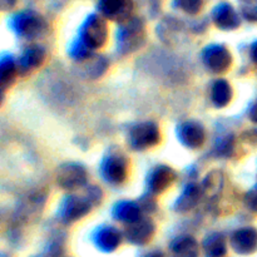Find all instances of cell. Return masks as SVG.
Here are the masks:
<instances>
[{
  "label": "cell",
  "instance_id": "1",
  "mask_svg": "<svg viewBox=\"0 0 257 257\" xmlns=\"http://www.w3.org/2000/svg\"><path fill=\"white\" fill-rule=\"evenodd\" d=\"M9 25L17 34L27 38H34L42 34L47 28V23L39 13L34 10H22L13 15Z\"/></svg>",
  "mask_w": 257,
  "mask_h": 257
},
{
  "label": "cell",
  "instance_id": "2",
  "mask_svg": "<svg viewBox=\"0 0 257 257\" xmlns=\"http://www.w3.org/2000/svg\"><path fill=\"white\" fill-rule=\"evenodd\" d=\"M108 37V28L103 17L98 14L88 15L80 28V42L88 49H97L102 47Z\"/></svg>",
  "mask_w": 257,
  "mask_h": 257
},
{
  "label": "cell",
  "instance_id": "3",
  "mask_svg": "<svg viewBox=\"0 0 257 257\" xmlns=\"http://www.w3.org/2000/svg\"><path fill=\"white\" fill-rule=\"evenodd\" d=\"M146 38L145 23L140 18H130L122 23L118 30V47L122 52L136 50Z\"/></svg>",
  "mask_w": 257,
  "mask_h": 257
},
{
  "label": "cell",
  "instance_id": "4",
  "mask_svg": "<svg viewBox=\"0 0 257 257\" xmlns=\"http://www.w3.org/2000/svg\"><path fill=\"white\" fill-rule=\"evenodd\" d=\"M97 8L102 17L123 23L131 18L133 2L132 0H97Z\"/></svg>",
  "mask_w": 257,
  "mask_h": 257
},
{
  "label": "cell",
  "instance_id": "5",
  "mask_svg": "<svg viewBox=\"0 0 257 257\" xmlns=\"http://www.w3.org/2000/svg\"><path fill=\"white\" fill-rule=\"evenodd\" d=\"M211 18L216 27L222 30H233L240 25V17L230 3L223 2L216 5L211 13Z\"/></svg>",
  "mask_w": 257,
  "mask_h": 257
},
{
  "label": "cell",
  "instance_id": "6",
  "mask_svg": "<svg viewBox=\"0 0 257 257\" xmlns=\"http://www.w3.org/2000/svg\"><path fill=\"white\" fill-rule=\"evenodd\" d=\"M130 141L135 148L152 147L160 141V132L152 123H143L131 131Z\"/></svg>",
  "mask_w": 257,
  "mask_h": 257
},
{
  "label": "cell",
  "instance_id": "7",
  "mask_svg": "<svg viewBox=\"0 0 257 257\" xmlns=\"http://www.w3.org/2000/svg\"><path fill=\"white\" fill-rule=\"evenodd\" d=\"M203 60L213 72H222L230 65L231 55L222 45H211L203 52Z\"/></svg>",
  "mask_w": 257,
  "mask_h": 257
},
{
  "label": "cell",
  "instance_id": "8",
  "mask_svg": "<svg viewBox=\"0 0 257 257\" xmlns=\"http://www.w3.org/2000/svg\"><path fill=\"white\" fill-rule=\"evenodd\" d=\"M231 246L242 255H250L257 251V231L255 228H243L233 233Z\"/></svg>",
  "mask_w": 257,
  "mask_h": 257
},
{
  "label": "cell",
  "instance_id": "9",
  "mask_svg": "<svg viewBox=\"0 0 257 257\" xmlns=\"http://www.w3.org/2000/svg\"><path fill=\"white\" fill-rule=\"evenodd\" d=\"M127 172L124 158L118 155H110L102 163V173L109 182H122Z\"/></svg>",
  "mask_w": 257,
  "mask_h": 257
},
{
  "label": "cell",
  "instance_id": "10",
  "mask_svg": "<svg viewBox=\"0 0 257 257\" xmlns=\"http://www.w3.org/2000/svg\"><path fill=\"white\" fill-rule=\"evenodd\" d=\"M59 185L64 188H75L85 182V172L80 166L67 165L59 171Z\"/></svg>",
  "mask_w": 257,
  "mask_h": 257
},
{
  "label": "cell",
  "instance_id": "11",
  "mask_svg": "<svg viewBox=\"0 0 257 257\" xmlns=\"http://www.w3.org/2000/svg\"><path fill=\"white\" fill-rule=\"evenodd\" d=\"M94 242L102 251H114L120 242V235L115 228L103 227L99 228L94 237Z\"/></svg>",
  "mask_w": 257,
  "mask_h": 257
},
{
  "label": "cell",
  "instance_id": "12",
  "mask_svg": "<svg viewBox=\"0 0 257 257\" xmlns=\"http://www.w3.org/2000/svg\"><path fill=\"white\" fill-rule=\"evenodd\" d=\"M89 206L85 201H82L78 197H68L63 202L62 208H60V215L65 220H75V218L82 217L83 215L88 212Z\"/></svg>",
  "mask_w": 257,
  "mask_h": 257
},
{
  "label": "cell",
  "instance_id": "13",
  "mask_svg": "<svg viewBox=\"0 0 257 257\" xmlns=\"http://www.w3.org/2000/svg\"><path fill=\"white\" fill-rule=\"evenodd\" d=\"M180 138L188 147H198L203 142V130L196 123H185L180 128Z\"/></svg>",
  "mask_w": 257,
  "mask_h": 257
},
{
  "label": "cell",
  "instance_id": "14",
  "mask_svg": "<svg viewBox=\"0 0 257 257\" xmlns=\"http://www.w3.org/2000/svg\"><path fill=\"white\" fill-rule=\"evenodd\" d=\"M153 233V226L151 222H137L135 225L131 226L127 231V237L128 240L132 241L133 243H138V245H142L150 241V238L152 237Z\"/></svg>",
  "mask_w": 257,
  "mask_h": 257
},
{
  "label": "cell",
  "instance_id": "15",
  "mask_svg": "<svg viewBox=\"0 0 257 257\" xmlns=\"http://www.w3.org/2000/svg\"><path fill=\"white\" fill-rule=\"evenodd\" d=\"M172 257H197V243L193 238L182 237L176 240L171 246Z\"/></svg>",
  "mask_w": 257,
  "mask_h": 257
},
{
  "label": "cell",
  "instance_id": "16",
  "mask_svg": "<svg viewBox=\"0 0 257 257\" xmlns=\"http://www.w3.org/2000/svg\"><path fill=\"white\" fill-rule=\"evenodd\" d=\"M173 178V173L170 168L160 167L152 173V177L150 180V186L155 192H161L165 188L171 185Z\"/></svg>",
  "mask_w": 257,
  "mask_h": 257
},
{
  "label": "cell",
  "instance_id": "17",
  "mask_svg": "<svg viewBox=\"0 0 257 257\" xmlns=\"http://www.w3.org/2000/svg\"><path fill=\"white\" fill-rule=\"evenodd\" d=\"M206 256L207 257H223L226 255V245L223 236L218 233H213L210 237L206 238L203 243Z\"/></svg>",
  "mask_w": 257,
  "mask_h": 257
},
{
  "label": "cell",
  "instance_id": "18",
  "mask_svg": "<svg viewBox=\"0 0 257 257\" xmlns=\"http://www.w3.org/2000/svg\"><path fill=\"white\" fill-rule=\"evenodd\" d=\"M231 88L225 80H218L215 83L212 89V100L218 107H223L230 102Z\"/></svg>",
  "mask_w": 257,
  "mask_h": 257
},
{
  "label": "cell",
  "instance_id": "19",
  "mask_svg": "<svg viewBox=\"0 0 257 257\" xmlns=\"http://www.w3.org/2000/svg\"><path fill=\"white\" fill-rule=\"evenodd\" d=\"M114 216L122 221H136L138 217V207L135 203L122 202L118 203L114 208Z\"/></svg>",
  "mask_w": 257,
  "mask_h": 257
},
{
  "label": "cell",
  "instance_id": "20",
  "mask_svg": "<svg viewBox=\"0 0 257 257\" xmlns=\"http://www.w3.org/2000/svg\"><path fill=\"white\" fill-rule=\"evenodd\" d=\"M43 58H44V52H43L42 48L32 47L25 50L22 63L27 68L38 67L43 62Z\"/></svg>",
  "mask_w": 257,
  "mask_h": 257
},
{
  "label": "cell",
  "instance_id": "21",
  "mask_svg": "<svg viewBox=\"0 0 257 257\" xmlns=\"http://www.w3.org/2000/svg\"><path fill=\"white\" fill-rule=\"evenodd\" d=\"M173 4L187 14H197L203 7V0H173Z\"/></svg>",
  "mask_w": 257,
  "mask_h": 257
},
{
  "label": "cell",
  "instance_id": "22",
  "mask_svg": "<svg viewBox=\"0 0 257 257\" xmlns=\"http://www.w3.org/2000/svg\"><path fill=\"white\" fill-rule=\"evenodd\" d=\"M242 14L246 19L257 22V0H243Z\"/></svg>",
  "mask_w": 257,
  "mask_h": 257
},
{
  "label": "cell",
  "instance_id": "23",
  "mask_svg": "<svg viewBox=\"0 0 257 257\" xmlns=\"http://www.w3.org/2000/svg\"><path fill=\"white\" fill-rule=\"evenodd\" d=\"M15 67L13 60H3L2 63V77H3V83L7 82L8 79L13 77V73H14Z\"/></svg>",
  "mask_w": 257,
  "mask_h": 257
},
{
  "label": "cell",
  "instance_id": "24",
  "mask_svg": "<svg viewBox=\"0 0 257 257\" xmlns=\"http://www.w3.org/2000/svg\"><path fill=\"white\" fill-rule=\"evenodd\" d=\"M15 4H17V0H2V9L4 12L12 10L15 7Z\"/></svg>",
  "mask_w": 257,
  "mask_h": 257
},
{
  "label": "cell",
  "instance_id": "25",
  "mask_svg": "<svg viewBox=\"0 0 257 257\" xmlns=\"http://www.w3.org/2000/svg\"><path fill=\"white\" fill-rule=\"evenodd\" d=\"M250 196H251V198L248 200V202H250V206L257 210V188H253L252 192H250Z\"/></svg>",
  "mask_w": 257,
  "mask_h": 257
},
{
  "label": "cell",
  "instance_id": "26",
  "mask_svg": "<svg viewBox=\"0 0 257 257\" xmlns=\"http://www.w3.org/2000/svg\"><path fill=\"white\" fill-rule=\"evenodd\" d=\"M251 118H252V120H255L257 122V102L255 103V105H253V108L251 109Z\"/></svg>",
  "mask_w": 257,
  "mask_h": 257
},
{
  "label": "cell",
  "instance_id": "27",
  "mask_svg": "<svg viewBox=\"0 0 257 257\" xmlns=\"http://www.w3.org/2000/svg\"><path fill=\"white\" fill-rule=\"evenodd\" d=\"M252 55H253V58H255V60L257 62V42L255 43V44H253V47H252Z\"/></svg>",
  "mask_w": 257,
  "mask_h": 257
},
{
  "label": "cell",
  "instance_id": "28",
  "mask_svg": "<svg viewBox=\"0 0 257 257\" xmlns=\"http://www.w3.org/2000/svg\"><path fill=\"white\" fill-rule=\"evenodd\" d=\"M146 257H163V256H162V253H160V252H152V253H148Z\"/></svg>",
  "mask_w": 257,
  "mask_h": 257
}]
</instances>
